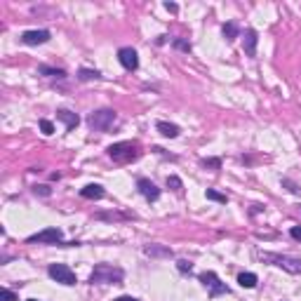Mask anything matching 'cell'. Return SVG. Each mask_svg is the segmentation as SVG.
<instances>
[{
  "instance_id": "cell-4",
  "label": "cell",
  "mask_w": 301,
  "mask_h": 301,
  "mask_svg": "<svg viewBox=\"0 0 301 301\" xmlns=\"http://www.w3.org/2000/svg\"><path fill=\"white\" fill-rule=\"evenodd\" d=\"M26 242L29 245H35V242H40V245H61L64 242V233H61V228H45L40 233H35V236H29L26 238Z\"/></svg>"
},
{
  "instance_id": "cell-26",
  "label": "cell",
  "mask_w": 301,
  "mask_h": 301,
  "mask_svg": "<svg viewBox=\"0 0 301 301\" xmlns=\"http://www.w3.org/2000/svg\"><path fill=\"white\" fill-rule=\"evenodd\" d=\"M33 193H35V195H45V198H47L52 191H50V186H33Z\"/></svg>"
},
{
  "instance_id": "cell-30",
  "label": "cell",
  "mask_w": 301,
  "mask_h": 301,
  "mask_svg": "<svg viewBox=\"0 0 301 301\" xmlns=\"http://www.w3.org/2000/svg\"><path fill=\"white\" fill-rule=\"evenodd\" d=\"M165 10L167 12H179V7H177L174 2H165Z\"/></svg>"
},
{
  "instance_id": "cell-15",
  "label": "cell",
  "mask_w": 301,
  "mask_h": 301,
  "mask_svg": "<svg viewBox=\"0 0 301 301\" xmlns=\"http://www.w3.org/2000/svg\"><path fill=\"white\" fill-rule=\"evenodd\" d=\"M144 252H146L149 257H165V259L172 257V249L165 247V245H146V247H144Z\"/></svg>"
},
{
  "instance_id": "cell-22",
  "label": "cell",
  "mask_w": 301,
  "mask_h": 301,
  "mask_svg": "<svg viewBox=\"0 0 301 301\" xmlns=\"http://www.w3.org/2000/svg\"><path fill=\"white\" fill-rule=\"evenodd\" d=\"M200 165H203V167H212V170H221V160H219V158H205V160H200Z\"/></svg>"
},
{
  "instance_id": "cell-33",
  "label": "cell",
  "mask_w": 301,
  "mask_h": 301,
  "mask_svg": "<svg viewBox=\"0 0 301 301\" xmlns=\"http://www.w3.org/2000/svg\"><path fill=\"white\" fill-rule=\"evenodd\" d=\"M113 301H139V299H134V297H118V299H113Z\"/></svg>"
},
{
  "instance_id": "cell-12",
  "label": "cell",
  "mask_w": 301,
  "mask_h": 301,
  "mask_svg": "<svg viewBox=\"0 0 301 301\" xmlns=\"http://www.w3.org/2000/svg\"><path fill=\"white\" fill-rule=\"evenodd\" d=\"M155 129L160 132L162 137H167V139H177V137L181 134L179 125H174V122H165V120H158V122H155Z\"/></svg>"
},
{
  "instance_id": "cell-2",
  "label": "cell",
  "mask_w": 301,
  "mask_h": 301,
  "mask_svg": "<svg viewBox=\"0 0 301 301\" xmlns=\"http://www.w3.org/2000/svg\"><path fill=\"white\" fill-rule=\"evenodd\" d=\"M106 153L116 162H132L141 155L139 144H134V141H118V144H111V146L106 149Z\"/></svg>"
},
{
  "instance_id": "cell-11",
  "label": "cell",
  "mask_w": 301,
  "mask_h": 301,
  "mask_svg": "<svg viewBox=\"0 0 301 301\" xmlns=\"http://www.w3.org/2000/svg\"><path fill=\"white\" fill-rule=\"evenodd\" d=\"M257 43H259V35L254 29H247L245 31V38H242V50L247 57H254L257 54Z\"/></svg>"
},
{
  "instance_id": "cell-6",
  "label": "cell",
  "mask_w": 301,
  "mask_h": 301,
  "mask_svg": "<svg viewBox=\"0 0 301 301\" xmlns=\"http://www.w3.org/2000/svg\"><path fill=\"white\" fill-rule=\"evenodd\" d=\"M200 282L210 290V297H212V299H216L219 294H228V287L216 278L214 271H205V273H200Z\"/></svg>"
},
{
  "instance_id": "cell-27",
  "label": "cell",
  "mask_w": 301,
  "mask_h": 301,
  "mask_svg": "<svg viewBox=\"0 0 301 301\" xmlns=\"http://www.w3.org/2000/svg\"><path fill=\"white\" fill-rule=\"evenodd\" d=\"M177 266H179V271H181V273H186V271H191V269H193V264H191V261H186V259H181V261H177Z\"/></svg>"
},
{
  "instance_id": "cell-13",
  "label": "cell",
  "mask_w": 301,
  "mask_h": 301,
  "mask_svg": "<svg viewBox=\"0 0 301 301\" xmlns=\"http://www.w3.org/2000/svg\"><path fill=\"white\" fill-rule=\"evenodd\" d=\"M57 120H61L68 132H71V129H75V127H78V122H80V118L75 116L73 111H66V108H59V111H57Z\"/></svg>"
},
{
  "instance_id": "cell-32",
  "label": "cell",
  "mask_w": 301,
  "mask_h": 301,
  "mask_svg": "<svg viewBox=\"0 0 301 301\" xmlns=\"http://www.w3.org/2000/svg\"><path fill=\"white\" fill-rule=\"evenodd\" d=\"M264 210V205H252V214H257V212H261Z\"/></svg>"
},
{
  "instance_id": "cell-14",
  "label": "cell",
  "mask_w": 301,
  "mask_h": 301,
  "mask_svg": "<svg viewBox=\"0 0 301 301\" xmlns=\"http://www.w3.org/2000/svg\"><path fill=\"white\" fill-rule=\"evenodd\" d=\"M80 195L87 200H101L104 198V188L99 183H87L85 188H80Z\"/></svg>"
},
{
  "instance_id": "cell-16",
  "label": "cell",
  "mask_w": 301,
  "mask_h": 301,
  "mask_svg": "<svg viewBox=\"0 0 301 301\" xmlns=\"http://www.w3.org/2000/svg\"><path fill=\"white\" fill-rule=\"evenodd\" d=\"M257 282H259V278L254 275V273H240V275H238V285H240V287H245V290L257 287Z\"/></svg>"
},
{
  "instance_id": "cell-5",
  "label": "cell",
  "mask_w": 301,
  "mask_h": 301,
  "mask_svg": "<svg viewBox=\"0 0 301 301\" xmlns=\"http://www.w3.org/2000/svg\"><path fill=\"white\" fill-rule=\"evenodd\" d=\"M47 273H50V278H52V280L61 282V285H66V287H71V285H75V282H78L75 273L68 269L66 264H50Z\"/></svg>"
},
{
  "instance_id": "cell-17",
  "label": "cell",
  "mask_w": 301,
  "mask_h": 301,
  "mask_svg": "<svg viewBox=\"0 0 301 301\" xmlns=\"http://www.w3.org/2000/svg\"><path fill=\"white\" fill-rule=\"evenodd\" d=\"M75 78L83 80V83H90V80H101V73H99L97 68H80Z\"/></svg>"
},
{
  "instance_id": "cell-10",
  "label": "cell",
  "mask_w": 301,
  "mask_h": 301,
  "mask_svg": "<svg viewBox=\"0 0 301 301\" xmlns=\"http://www.w3.org/2000/svg\"><path fill=\"white\" fill-rule=\"evenodd\" d=\"M137 191H139L146 200H158V198H160V188L150 181V179H139V181H137Z\"/></svg>"
},
{
  "instance_id": "cell-19",
  "label": "cell",
  "mask_w": 301,
  "mask_h": 301,
  "mask_svg": "<svg viewBox=\"0 0 301 301\" xmlns=\"http://www.w3.org/2000/svg\"><path fill=\"white\" fill-rule=\"evenodd\" d=\"M221 33H224V38L231 43V40H236L238 35H240V29H238V24H233V22H228V24H224V29H221Z\"/></svg>"
},
{
  "instance_id": "cell-8",
  "label": "cell",
  "mask_w": 301,
  "mask_h": 301,
  "mask_svg": "<svg viewBox=\"0 0 301 301\" xmlns=\"http://www.w3.org/2000/svg\"><path fill=\"white\" fill-rule=\"evenodd\" d=\"M118 61L122 64V68L127 71H137L139 68V54L134 47H120L118 50Z\"/></svg>"
},
{
  "instance_id": "cell-1",
  "label": "cell",
  "mask_w": 301,
  "mask_h": 301,
  "mask_svg": "<svg viewBox=\"0 0 301 301\" xmlns=\"http://www.w3.org/2000/svg\"><path fill=\"white\" fill-rule=\"evenodd\" d=\"M125 278V271L113 266V264H97L94 271L90 273V282L92 285H118Z\"/></svg>"
},
{
  "instance_id": "cell-25",
  "label": "cell",
  "mask_w": 301,
  "mask_h": 301,
  "mask_svg": "<svg viewBox=\"0 0 301 301\" xmlns=\"http://www.w3.org/2000/svg\"><path fill=\"white\" fill-rule=\"evenodd\" d=\"M0 299L2 301H17V294H14L12 290H2L0 292Z\"/></svg>"
},
{
  "instance_id": "cell-23",
  "label": "cell",
  "mask_w": 301,
  "mask_h": 301,
  "mask_svg": "<svg viewBox=\"0 0 301 301\" xmlns=\"http://www.w3.org/2000/svg\"><path fill=\"white\" fill-rule=\"evenodd\" d=\"M167 186H170L172 191H181V188H183V183H181V179H179V177H167Z\"/></svg>"
},
{
  "instance_id": "cell-21",
  "label": "cell",
  "mask_w": 301,
  "mask_h": 301,
  "mask_svg": "<svg viewBox=\"0 0 301 301\" xmlns=\"http://www.w3.org/2000/svg\"><path fill=\"white\" fill-rule=\"evenodd\" d=\"M172 47L174 50H179V52H191V43H188V40H183V38H174Z\"/></svg>"
},
{
  "instance_id": "cell-31",
  "label": "cell",
  "mask_w": 301,
  "mask_h": 301,
  "mask_svg": "<svg viewBox=\"0 0 301 301\" xmlns=\"http://www.w3.org/2000/svg\"><path fill=\"white\" fill-rule=\"evenodd\" d=\"M282 183H285V186H290V191H292V193H299V188H297V186H294L292 181H287V179H285Z\"/></svg>"
},
{
  "instance_id": "cell-29",
  "label": "cell",
  "mask_w": 301,
  "mask_h": 301,
  "mask_svg": "<svg viewBox=\"0 0 301 301\" xmlns=\"http://www.w3.org/2000/svg\"><path fill=\"white\" fill-rule=\"evenodd\" d=\"M290 236L294 238V240H297V242H301V226H292Z\"/></svg>"
},
{
  "instance_id": "cell-24",
  "label": "cell",
  "mask_w": 301,
  "mask_h": 301,
  "mask_svg": "<svg viewBox=\"0 0 301 301\" xmlns=\"http://www.w3.org/2000/svg\"><path fill=\"white\" fill-rule=\"evenodd\" d=\"M40 129H43V134H47V137H50V134H54V125H52V120H40Z\"/></svg>"
},
{
  "instance_id": "cell-28",
  "label": "cell",
  "mask_w": 301,
  "mask_h": 301,
  "mask_svg": "<svg viewBox=\"0 0 301 301\" xmlns=\"http://www.w3.org/2000/svg\"><path fill=\"white\" fill-rule=\"evenodd\" d=\"M97 219H125V214H116V212H108V214H97Z\"/></svg>"
},
{
  "instance_id": "cell-7",
  "label": "cell",
  "mask_w": 301,
  "mask_h": 301,
  "mask_svg": "<svg viewBox=\"0 0 301 301\" xmlns=\"http://www.w3.org/2000/svg\"><path fill=\"white\" fill-rule=\"evenodd\" d=\"M261 259H266V261H273L275 266L280 269L290 271V273H301V259H292V257H285V254H261Z\"/></svg>"
},
{
  "instance_id": "cell-20",
  "label": "cell",
  "mask_w": 301,
  "mask_h": 301,
  "mask_svg": "<svg viewBox=\"0 0 301 301\" xmlns=\"http://www.w3.org/2000/svg\"><path fill=\"white\" fill-rule=\"evenodd\" d=\"M205 198H207V200H214V203H221V205L228 203V198H226L224 193L214 191V188H207V191H205Z\"/></svg>"
},
{
  "instance_id": "cell-9",
  "label": "cell",
  "mask_w": 301,
  "mask_h": 301,
  "mask_svg": "<svg viewBox=\"0 0 301 301\" xmlns=\"http://www.w3.org/2000/svg\"><path fill=\"white\" fill-rule=\"evenodd\" d=\"M50 38H52L50 31H45V29H33V31H24L19 40H22L24 45H45Z\"/></svg>"
},
{
  "instance_id": "cell-34",
  "label": "cell",
  "mask_w": 301,
  "mask_h": 301,
  "mask_svg": "<svg viewBox=\"0 0 301 301\" xmlns=\"http://www.w3.org/2000/svg\"><path fill=\"white\" fill-rule=\"evenodd\" d=\"M26 301H40V299H26Z\"/></svg>"
},
{
  "instance_id": "cell-18",
  "label": "cell",
  "mask_w": 301,
  "mask_h": 301,
  "mask_svg": "<svg viewBox=\"0 0 301 301\" xmlns=\"http://www.w3.org/2000/svg\"><path fill=\"white\" fill-rule=\"evenodd\" d=\"M38 73L50 75V78H59V80H64V78H66L64 68H52V66H38Z\"/></svg>"
},
{
  "instance_id": "cell-3",
  "label": "cell",
  "mask_w": 301,
  "mask_h": 301,
  "mask_svg": "<svg viewBox=\"0 0 301 301\" xmlns=\"http://www.w3.org/2000/svg\"><path fill=\"white\" fill-rule=\"evenodd\" d=\"M116 122V111L113 108H99V111H92L87 116V125L94 129V132H108Z\"/></svg>"
}]
</instances>
